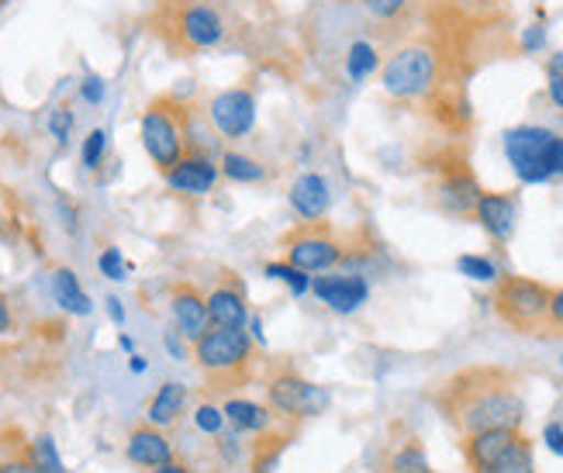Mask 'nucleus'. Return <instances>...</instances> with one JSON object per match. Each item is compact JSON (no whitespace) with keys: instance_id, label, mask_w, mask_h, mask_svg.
Masks as SVG:
<instances>
[{"instance_id":"1","label":"nucleus","mask_w":563,"mask_h":473,"mask_svg":"<svg viewBox=\"0 0 563 473\" xmlns=\"http://www.w3.org/2000/svg\"><path fill=\"white\" fill-rule=\"evenodd\" d=\"M435 408L460 436L487 429H519L526 418L522 377L505 366H467L439 384Z\"/></svg>"},{"instance_id":"2","label":"nucleus","mask_w":563,"mask_h":473,"mask_svg":"<svg viewBox=\"0 0 563 473\" xmlns=\"http://www.w3.org/2000/svg\"><path fill=\"white\" fill-rule=\"evenodd\" d=\"M194 360L211 381V391H232L253 381L256 345L246 329H208L194 342Z\"/></svg>"},{"instance_id":"3","label":"nucleus","mask_w":563,"mask_h":473,"mask_svg":"<svg viewBox=\"0 0 563 473\" xmlns=\"http://www.w3.org/2000/svg\"><path fill=\"white\" fill-rule=\"evenodd\" d=\"M142 148L159 173H169L190 153V111L177 97H156L142 111Z\"/></svg>"},{"instance_id":"4","label":"nucleus","mask_w":563,"mask_h":473,"mask_svg":"<svg viewBox=\"0 0 563 473\" xmlns=\"http://www.w3.org/2000/svg\"><path fill=\"white\" fill-rule=\"evenodd\" d=\"M550 301L553 290L532 277L508 273V277L495 280V315L519 336H550Z\"/></svg>"},{"instance_id":"5","label":"nucleus","mask_w":563,"mask_h":473,"mask_svg":"<svg viewBox=\"0 0 563 473\" xmlns=\"http://www.w3.org/2000/svg\"><path fill=\"white\" fill-rule=\"evenodd\" d=\"M156 32L174 53H205L225 38V18L211 4L169 0V8L156 14Z\"/></svg>"},{"instance_id":"6","label":"nucleus","mask_w":563,"mask_h":473,"mask_svg":"<svg viewBox=\"0 0 563 473\" xmlns=\"http://www.w3.org/2000/svg\"><path fill=\"white\" fill-rule=\"evenodd\" d=\"M439 80V56L429 45H401L395 56L384 63L380 84L384 94L395 101H419V97L432 94Z\"/></svg>"},{"instance_id":"7","label":"nucleus","mask_w":563,"mask_h":473,"mask_svg":"<svg viewBox=\"0 0 563 473\" xmlns=\"http://www.w3.org/2000/svg\"><path fill=\"white\" fill-rule=\"evenodd\" d=\"M346 242H342L325 221H305L294 232L284 235V256L290 266H298L305 273H322L332 270L346 260Z\"/></svg>"},{"instance_id":"8","label":"nucleus","mask_w":563,"mask_h":473,"mask_svg":"<svg viewBox=\"0 0 563 473\" xmlns=\"http://www.w3.org/2000/svg\"><path fill=\"white\" fill-rule=\"evenodd\" d=\"M432 194L443 211L450 215H474L477 197L484 194L467 156L460 153H439L432 160Z\"/></svg>"},{"instance_id":"9","label":"nucleus","mask_w":563,"mask_h":473,"mask_svg":"<svg viewBox=\"0 0 563 473\" xmlns=\"http://www.w3.org/2000/svg\"><path fill=\"white\" fill-rule=\"evenodd\" d=\"M553 142L556 135L550 129H540V124H519L505 135V156L522 184H547L553 177Z\"/></svg>"},{"instance_id":"10","label":"nucleus","mask_w":563,"mask_h":473,"mask_svg":"<svg viewBox=\"0 0 563 473\" xmlns=\"http://www.w3.org/2000/svg\"><path fill=\"white\" fill-rule=\"evenodd\" d=\"M266 397H271V408L290 421L314 418L329 408V391L305 381L301 373H294V370L277 373V377L266 384Z\"/></svg>"},{"instance_id":"11","label":"nucleus","mask_w":563,"mask_h":473,"mask_svg":"<svg viewBox=\"0 0 563 473\" xmlns=\"http://www.w3.org/2000/svg\"><path fill=\"white\" fill-rule=\"evenodd\" d=\"M208 118L214 121V129L225 139H242L253 132L256 124V97L246 87H232L211 97L208 105Z\"/></svg>"},{"instance_id":"12","label":"nucleus","mask_w":563,"mask_h":473,"mask_svg":"<svg viewBox=\"0 0 563 473\" xmlns=\"http://www.w3.org/2000/svg\"><path fill=\"white\" fill-rule=\"evenodd\" d=\"M314 297L335 315H353L366 305L371 297V284H366L360 273H325V277L311 280Z\"/></svg>"},{"instance_id":"13","label":"nucleus","mask_w":563,"mask_h":473,"mask_svg":"<svg viewBox=\"0 0 563 473\" xmlns=\"http://www.w3.org/2000/svg\"><path fill=\"white\" fill-rule=\"evenodd\" d=\"M169 311H174L177 332L187 342H198L211 329L208 297L198 287H194V284H174V290H169Z\"/></svg>"},{"instance_id":"14","label":"nucleus","mask_w":563,"mask_h":473,"mask_svg":"<svg viewBox=\"0 0 563 473\" xmlns=\"http://www.w3.org/2000/svg\"><path fill=\"white\" fill-rule=\"evenodd\" d=\"M516 215H519V201L516 194H505V190H484L477 197V208L474 218L481 221V229L492 235L495 242H505L511 232H516Z\"/></svg>"},{"instance_id":"15","label":"nucleus","mask_w":563,"mask_h":473,"mask_svg":"<svg viewBox=\"0 0 563 473\" xmlns=\"http://www.w3.org/2000/svg\"><path fill=\"white\" fill-rule=\"evenodd\" d=\"M218 166L208 153H187L174 169L166 173V184L174 187L177 194H208L218 184Z\"/></svg>"},{"instance_id":"16","label":"nucleus","mask_w":563,"mask_h":473,"mask_svg":"<svg viewBox=\"0 0 563 473\" xmlns=\"http://www.w3.org/2000/svg\"><path fill=\"white\" fill-rule=\"evenodd\" d=\"M208 318H211V329H246V294H242V284L225 280L218 284L208 294Z\"/></svg>"},{"instance_id":"17","label":"nucleus","mask_w":563,"mask_h":473,"mask_svg":"<svg viewBox=\"0 0 563 473\" xmlns=\"http://www.w3.org/2000/svg\"><path fill=\"white\" fill-rule=\"evenodd\" d=\"M519 436L522 429H487V432L463 436V460H467L471 473H484Z\"/></svg>"},{"instance_id":"18","label":"nucleus","mask_w":563,"mask_h":473,"mask_svg":"<svg viewBox=\"0 0 563 473\" xmlns=\"http://www.w3.org/2000/svg\"><path fill=\"white\" fill-rule=\"evenodd\" d=\"M329 201H332V194L322 173H301L290 187V208L301 221H318L329 211Z\"/></svg>"},{"instance_id":"19","label":"nucleus","mask_w":563,"mask_h":473,"mask_svg":"<svg viewBox=\"0 0 563 473\" xmlns=\"http://www.w3.org/2000/svg\"><path fill=\"white\" fill-rule=\"evenodd\" d=\"M125 453L135 466H145V470H159L163 463L174 460V450H169V439L163 436L159 426H139L132 429L129 436V446H125Z\"/></svg>"},{"instance_id":"20","label":"nucleus","mask_w":563,"mask_h":473,"mask_svg":"<svg viewBox=\"0 0 563 473\" xmlns=\"http://www.w3.org/2000/svg\"><path fill=\"white\" fill-rule=\"evenodd\" d=\"M53 297H56V305L63 308V311H69V315H90V297H87V290L80 287V280H77V273H73L69 266H56L53 270Z\"/></svg>"},{"instance_id":"21","label":"nucleus","mask_w":563,"mask_h":473,"mask_svg":"<svg viewBox=\"0 0 563 473\" xmlns=\"http://www.w3.org/2000/svg\"><path fill=\"white\" fill-rule=\"evenodd\" d=\"M184 408H187V387L177 384V381H166L150 402V421L159 429H166L184 415Z\"/></svg>"},{"instance_id":"22","label":"nucleus","mask_w":563,"mask_h":473,"mask_svg":"<svg viewBox=\"0 0 563 473\" xmlns=\"http://www.w3.org/2000/svg\"><path fill=\"white\" fill-rule=\"evenodd\" d=\"M222 411L239 432H266L274 426V411L271 408H263L256 402H242V397H229Z\"/></svg>"},{"instance_id":"23","label":"nucleus","mask_w":563,"mask_h":473,"mask_svg":"<svg viewBox=\"0 0 563 473\" xmlns=\"http://www.w3.org/2000/svg\"><path fill=\"white\" fill-rule=\"evenodd\" d=\"M287 446H290V432H274V429L256 432V442H253V473H271L280 463Z\"/></svg>"},{"instance_id":"24","label":"nucleus","mask_w":563,"mask_h":473,"mask_svg":"<svg viewBox=\"0 0 563 473\" xmlns=\"http://www.w3.org/2000/svg\"><path fill=\"white\" fill-rule=\"evenodd\" d=\"M484 473H536V457H532V439L522 432L508 450L487 466Z\"/></svg>"},{"instance_id":"25","label":"nucleus","mask_w":563,"mask_h":473,"mask_svg":"<svg viewBox=\"0 0 563 473\" xmlns=\"http://www.w3.org/2000/svg\"><path fill=\"white\" fill-rule=\"evenodd\" d=\"M222 173L235 184H256V180L266 177V166L260 160L246 156V153H225L222 156Z\"/></svg>"},{"instance_id":"26","label":"nucleus","mask_w":563,"mask_h":473,"mask_svg":"<svg viewBox=\"0 0 563 473\" xmlns=\"http://www.w3.org/2000/svg\"><path fill=\"white\" fill-rule=\"evenodd\" d=\"M377 48L371 42H353L350 45V56H346V73L350 80H366L371 73L377 69Z\"/></svg>"},{"instance_id":"27","label":"nucleus","mask_w":563,"mask_h":473,"mask_svg":"<svg viewBox=\"0 0 563 473\" xmlns=\"http://www.w3.org/2000/svg\"><path fill=\"white\" fill-rule=\"evenodd\" d=\"M29 460H32L42 473H66V466H63V460H59V453H56V442L48 439V436L32 439V446H29Z\"/></svg>"},{"instance_id":"28","label":"nucleus","mask_w":563,"mask_h":473,"mask_svg":"<svg viewBox=\"0 0 563 473\" xmlns=\"http://www.w3.org/2000/svg\"><path fill=\"white\" fill-rule=\"evenodd\" d=\"M390 470L395 473H432L429 460H426V450L419 442H405L401 450L390 460Z\"/></svg>"},{"instance_id":"29","label":"nucleus","mask_w":563,"mask_h":473,"mask_svg":"<svg viewBox=\"0 0 563 473\" xmlns=\"http://www.w3.org/2000/svg\"><path fill=\"white\" fill-rule=\"evenodd\" d=\"M266 277H274V280H284L294 294H305L311 287V277L305 270L298 266H290V263H266Z\"/></svg>"},{"instance_id":"30","label":"nucleus","mask_w":563,"mask_h":473,"mask_svg":"<svg viewBox=\"0 0 563 473\" xmlns=\"http://www.w3.org/2000/svg\"><path fill=\"white\" fill-rule=\"evenodd\" d=\"M456 270L463 273V277L481 280V284L498 280V266H495L492 260H487V256H460V260H456Z\"/></svg>"},{"instance_id":"31","label":"nucleus","mask_w":563,"mask_h":473,"mask_svg":"<svg viewBox=\"0 0 563 473\" xmlns=\"http://www.w3.org/2000/svg\"><path fill=\"white\" fill-rule=\"evenodd\" d=\"M547 94H550L553 108L563 114V48L547 59Z\"/></svg>"},{"instance_id":"32","label":"nucleus","mask_w":563,"mask_h":473,"mask_svg":"<svg viewBox=\"0 0 563 473\" xmlns=\"http://www.w3.org/2000/svg\"><path fill=\"white\" fill-rule=\"evenodd\" d=\"M104 153H108V132L104 129H93L84 139V166L87 169H97V166L104 163Z\"/></svg>"},{"instance_id":"33","label":"nucleus","mask_w":563,"mask_h":473,"mask_svg":"<svg viewBox=\"0 0 563 473\" xmlns=\"http://www.w3.org/2000/svg\"><path fill=\"white\" fill-rule=\"evenodd\" d=\"M97 270H101L108 280H125V273H129V263H125V256H121V249L108 245L104 253L97 256Z\"/></svg>"},{"instance_id":"34","label":"nucleus","mask_w":563,"mask_h":473,"mask_svg":"<svg viewBox=\"0 0 563 473\" xmlns=\"http://www.w3.org/2000/svg\"><path fill=\"white\" fill-rule=\"evenodd\" d=\"M73 124H77V118H73V111H69V108H56L53 114H48V132H53V139H56L59 145H66V142H69Z\"/></svg>"},{"instance_id":"35","label":"nucleus","mask_w":563,"mask_h":473,"mask_svg":"<svg viewBox=\"0 0 563 473\" xmlns=\"http://www.w3.org/2000/svg\"><path fill=\"white\" fill-rule=\"evenodd\" d=\"M194 421H198V429H201V432L218 436V432H222V426H225V411H222V408H214V405H201L198 415H194Z\"/></svg>"},{"instance_id":"36","label":"nucleus","mask_w":563,"mask_h":473,"mask_svg":"<svg viewBox=\"0 0 563 473\" xmlns=\"http://www.w3.org/2000/svg\"><path fill=\"white\" fill-rule=\"evenodd\" d=\"M363 4H366V11H371L374 18L390 21V18H398L405 11L408 0H363Z\"/></svg>"},{"instance_id":"37","label":"nucleus","mask_w":563,"mask_h":473,"mask_svg":"<svg viewBox=\"0 0 563 473\" xmlns=\"http://www.w3.org/2000/svg\"><path fill=\"white\" fill-rule=\"evenodd\" d=\"M0 473H42L32 460H29V450L21 457H0Z\"/></svg>"},{"instance_id":"38","label":"nucleus","mask_w":563,"mask_h":473,"mask_svg":"<svg viewBox=\"0 0 563 473\" xmlns=\"http://www.w3.org/2000/svg\"><path fill=\"white\" fill-rule=\"evenodd\" d=\"M550 336H563V287L553 290L550 301Z\"/></svg>"},{"instance_id":"39","label":"nucleus","mask_w":563,"mask_h":473,"mask_svg":"<svg viewBox=\"0 0 563 473\" xmlns=\"http://www.w3.org/2000/svg\"><path fill=\"white\" fill-rule=\"evenodd\" d=\"M543 45H547V29L543 24H529L526 35H522V48L526 53H540Z\"/></svg>"},{"instance_id":"40","label":"nucleus","mask_w":563,"mask_h":473,"mask_svg":"<svg viewBox=\"0 0 563 473\" xmlns=\"http://www.w3.org/2000/svg\"><path fill=\"white\" fill-rule=\"evenodd\" d=\"M80 94H84L87 105H101L104 101V80L101 77H87L84 87H80Z\"/></svg>"},{"instance_id":"41","label":"nucleus","mask_w":563,"mask_h":473,"mask_svg":"<svg viewBox=\"0 0 563 473\" xmlns=\"http://www.w3.org/2000/svg\"><path fill=\"white\" fill-rule=\"evenodd\" d=\"M543 439H547V446H550V450H553L556 457H563V426H560V421H553V426H547Z\"/></svg>"},{"instance_id":"42","label":"nucleus","mask_w":563,"mask_h":473,"mask_svg":"<svg viewBox=\"0 0 563 473\" xmlns=\"http://www.w3.org/2000/svg\"><path fill=\"white\" fill-rule=\"evenodd\" d=\"M550 163H553V177H563V139H560V135H556V142H553Z\"/></svg>"},{"instance_id":"43","label":"nucleus","mask_w":563,"mask_h":473,"mask_svg":"<svg viewBox=\"0 0 563 473\" xmlns=\"http://www.w3.org/2000/svg\"><path fill=\"white\" fill-rule=\"evenodd\" d=\"M108 315H111V321H114V326H125V308H121V301H118V297H108Z\"/></svg>"},{"instance_id":"44","label":"nucleus","mask_w":563,"mask_h":473,"mask_svg":"<svg viewBox=\"0 0 563 473\" xmlns=\"http://www.w3.org/2000/svg\"><path fill=\"white\" fill-rule=\"evenodd\" d=\"M11 329V308H8V301L0 297V336H4Z\"/></svg>"},{"instance_id":"45","label":"nucleus","mask_w":563,"mask_h":473,"mask_svg":"<svg viewBox=\"0 0 563 473\" xmlns=\"http://www.w3.org/2000/svg\"><path fill=\"white\" fill-rule=\"evenodd\" d=\"M166 350H169V353H174L177 360H184V345H180L177 332H169V336H166Z\"/></svg>"},{"instance_id":"46","label":"nucleus","mask_w":563,"mask_h":473,"mask_svg":"<svg viewBox=\"0 0 563 473\" xmlns=\"http://www.w3.org/2000/svg\"><path fill=\"white\" fill-rule=\"evenodd\" d=\"M156 473H194V470H190L187 463H177V460H169V463H163V466H159Z\"/></svg>"},{"instance_id":"47","label":"nucleus","mask_w":563,"mask_h":473,"mask_svg":"<svg viewBox=\"0 0 563 473\" xmlns=\"http://www.w3.org/2000/svg\"><path fill=\"white\" fill-rule=\"evenodd\" d=\"M132 370L142 373V370H145V360H142V356H132Z\"/></svg>"},{"instance_id":"48","label":"nucleus","mask_w":563,"mask_h":473,"mask_svg":"<svg viewBox=\"0 0 563 473\" xmlns=\"http://www.w3.org/2000/svg\"><path fill=\"white\" fill-rule=\"evenodd\" d=\"M481 4H492V0H481Z\"/></svg>"},{"instance_id":"49","label":"nucleus","mask_w":563,"mask_h":473,"mask_svg":"<svg viewBox=\"0 0 563 473\" xmlns=\"http://www.w3.org/2000/svg\"><path fill=\"white\" fill-rule=\"evenodd\" d=\"M4 4H8V0H0V8H4Z\"/></svg>"},{"instance_id":"50","label":"nucleus","mask_w":563,"mask_h":473,"mask_svg":"<svg viewBox=\"0 0 563 473\" xmlns=\"http://www.w3.org/2000/svg\"><path fill=\"white\" fill-rule=\"evenodd\" d=\"M560 366H563V356H560Z\"/></svg>"},{"instance_id":"51","label":"nucleus","mask_w":563,"mask_h":473,"mask_svg":"<svg viewBox=\"0 0 563 473\" xmlns=\"http://www.w3.org/2000/svg\"><path fill=\"white\" fill-rule=\"evenodd\" d=\"M177 4H180V0H177Z\"/></svg>"}]
</instances>
